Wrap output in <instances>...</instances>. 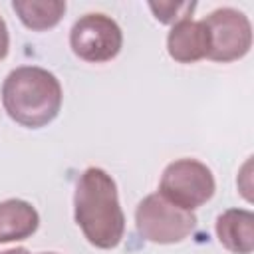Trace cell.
<instances>
[{
  "label": "cell",
  "mask_w": 254,
  "mask_h": 254,
  "mask_svg": "<svg viewBox=\"0 0 254 254\" xmlns=\"http://www.w3.org/2000/svg\"><path fill=\"white\" fill-rule=\"evenodd\" d=\"M73 216L89 244L101 250L119 246L125 232V216L111 175L99 167L81 173L73 194Z\"/></svg>",
  "instance_id": "6da1fadb"
},
{
  "label": "cell",
  "mask_w": 254,
  "mask_h": 254,
  "mask_svg": "<svg viewBox=\"0 0 254 254\" xmlns=\"http://www.w3.org/2000/svg\"><path fill=\"white\" fill-rule=\"evenodd\" d=\"M58 77L38 65L12 69L2 83V105L16 123L38 129L56 119L62 107Z\"/></svg>",
  "instance_id": "7a4b0ae2"
},
{
  "label": "cell",
  "mask_w": 254,
  "mask_h": 254,
  "mask_svg": "<svg viewBox=\"0 0 254 254\" xmlns=\"http://www.w3.org/2000/svg\"><path fill=\"white\" fill-rule=\"evenodd\" d=\"M137 232L155 244H175L192 234L196 226V216L190 210H185L159 192L147 194L135 210Z\"/></svg>",
  "instance_id": "3957f363"
},
{
  "label": "cell",
  "mask_w": 254,
  "mask_h": 254,
  "mask_svg": "<svg viewBox=\"0 0 254 254\" xmlns=\"http://www.w3.org/2000/svg\"><path fill=\"white\" fill-rule=\"evenodd\" d=\"M212 171L196 159H179L167 165L159 183V194L169 202L194 210L214 194Z\"/></svg>",
  "instance_id": "277c9868"
},
{
  "label": "cell",
  "mask_w": 254,
  "mask_h": 254,
  "mask_svg": "<svg viewBox=\"0 0 254 254\" xmlns=\"http://www.w3.org/2000/svg\"><path fill=\"white\" fill-rule=\"evenodd\" d=\"M69 46L79 60L89 64H103L121 52L123 34L113 18L93 12L81 16L73 24L69 32Z\"/></svg>",
  "instance_id": "5b68a950"
},
{
  "label": "cell",
  "mask_w": 254,
  "mask_h": 254,
  "mask_svg": "<svg viewBox=\"0 0 254 254\" xmlns=\"http://www.w3.org/2000/svg\"><path fill=\"white\" fill-rule=\"evenodd\" d=\"M202 22L208 30V60L228 64L248 54L252 46V26L242 12L218 8Z\"/></svg>",
  "instance_id": "8992f818"
},
{
  "label": "cell",
  "mask_w": 254,
  "mask_h": 254,
  "mask_svg": "<svg viewBox=\"0 0 254 254\" xmlns=\"http://www.w3.org/2000/svg\"><path fill=\"white\" fill-rule=\"evenodd\" d=\"M208 30L202 20L185 18L167 36V52L179 64H194L208 56Z\"/></svg>",
  "instance_id": "52a82bcc"
},
{
  "label": "cell",
  "mask_w": 254,
  "mask_h": 254,
  "mask_svg": "<svg viewBox=\"0 0 254 254\" xmlns=\"http://www.w3.org/2000/svg\"><path fill=\"white\" fill-rule=\"evenodd\" d=\"M218 242L232 254L254 250V214L244 208H228L216 218Z\"/></svg>",
  "instance_id": "ba28073f"
},
{
  "label": "cell",
  "mask_w": 254,
  "mask_h": 254,
  "mask_svg": "<svg viewBox=\"0 0 254 254\" xmlns=\"http://www.w3.org/2000/svg\"><path fill=\"white\" fill-rule=\"evenodd\" d=\"M40 216L36 208L20 198L0 202V244L24 240L38 230Z\"/></svg>",
  "instance_id": "9c48e42d"
},
{
  "label": "cell",
  "mask_w": 254,
  "mask_h": 254,
  "mask_svg": "<svg viewBox=\"0 0 254 254\" xmlns=\"http://www.w3.org/2000/svg\"><path fill=\"white\" fill-rule=\"evenodd\" d=\"M12 8L26 28L44 32V30L54 28L62 20V16L65 12V2H60V0H44V2L14 0Z\"/></svg>",
  "instance_id": "30bf717a"
},
{
  "label": "cell",
  "mask_w": 254,
  "mask_h": 254,
  "mask_svg": "<svg viewBox=\"0 0 254 254\" xmlns=\"http://www.w3.org/2000/svg\"><path fill=\"white\" fill-rule=\"evenodd\" d=\"M149 8L153 10L155 18L163 24H177L192 14L196 8L194 2H149Z\"/></svg>",
  "instance_id": "8fae6325"
},
{
  "label": "cell",
  "mask_w": 254,
  "mask_h": 254,
  "mask_svg": "<svg viewBox=\"0 0 254 254\" xmlns=\"http://www.w3.org/2000/svg\"><path fill=\"white\" fill-rule=\"evenodd\" d=\"M8 48H10V36H8V28L4 18L0 16V62L8 56Z\"/></svg>",
  "instance_id": "7c38bea8"
},
{
  "label": "cell",
  "mask_w": 254,
  "mask_h": 254,
  "mask_svg": "<svg viewBox=\"0 0 254 254\" xmlns=\"http://www.w3.org/2000/svg\"><path fill=\"white\" fill-rule=\"evenodd\" d=\"M0 254H30L26 248H10V250H4Z\"/></svg>",
  "instance_id": "4fadbf2b"
},
{
  "label": "cell",
  "mask_w": 254,
  "mask_h": 254,
  "mask_svg": "<svg viewBox=\"0 0 254 254\" xmlns=\"http://www.w3.org/2000/svg\"><path fill=\"white\" fill-rule=\"evenodd\" d=\"M44 254H56V252H44Z\"/></svg>",
  "instance_id": "5bb4252c"
}]
</instances>
